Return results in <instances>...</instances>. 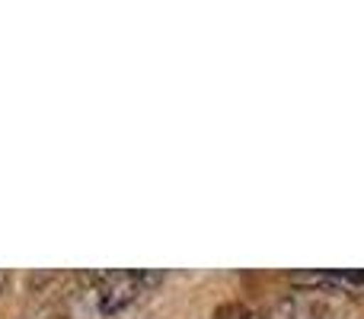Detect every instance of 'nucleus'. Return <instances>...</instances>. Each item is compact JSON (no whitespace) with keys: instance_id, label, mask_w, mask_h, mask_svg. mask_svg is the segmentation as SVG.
I'll use <instances>...</instances> for the list:
<instances>
[{"instance_id":"obj_1","label":"nucleus","mask_w":364,"mask_h":319,"mask_svg":"<svg viewBox=\"0 0 364 319\" xmlns=\"http://www.w3.org/2000/svg\"><path fill=\"white\" fill-rule=\"evenodd\" d=\"M154 281H160V275H147V271H112V275H102L100 278V310L106 316L122 313Z\"/></svg>"},{"instance_id":"obj_2","label":"nucleus","mask_w":364,"mask_h":319,"mask_svg":"<svg viewBox=\"0 0 364 319\" xmlns=\"http://www.w3.org/2000/svg\"><path fill=\"white\" fill-rule=\"evenodd\" d=\"M265 319H326V307L320 297H314V291H307V294H294L275 303Z\"/></svg>"},{"instance_id":"obj_3","label":"nucleus","mask_w":364,"mask_h":319,"mask_svg":"<svg viewBox=\"0 0 364 319\" xmlns=\"http://www.w3.org/2000/svg\"><path fill=\"white\" fill-rule=\"evenodd\" d=\"M294 284L307 288H364V271H310V275H294Z\"/></svg>"},{"instance_id":"obj_4","label":"nucleus","mask_w":364,"mask_h":319,"mask_svg":"<svg viewBox=\"0 0 364 319\" xmlns=\"http://www.w3.org/2000/svg\"><path fill=\"white\" fill-rule=\"evenodd\" d=\"M243 319H256V316H243Z\"/></svg>"}]
</instances>
